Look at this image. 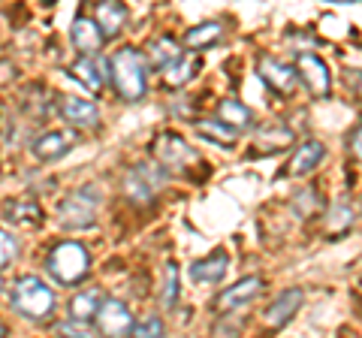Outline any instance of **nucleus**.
I'll use <instances>...</instances> for the list:
<instances>
[{
  "label": "nucleus",
  "mask_w": 362,
  "mask_h": 338,
  "mask_svg": "<svg viewBox=\"0 0 362 338\" xmlns=\"http://www.w3.org/2000/svg\"><path fill=\"white\" fill-rule=\"evenodd\" d=\"M0 290H4V278H0Z\"/></svg>",
  "instance_id": "36"
},
{
  "label": "nucleus",
  "mask_w": 362,
  "mask_h": 338,
  "mask_svg": "<svg viewBox=\"0 0 362 338\" xmlns=\"http://www.w3.org/2000/svg\"><path fill=\"white\" fill-rule=\"evenodd\" d=\"M106 73H109V64L103 58H78L70 66V76L76 82H82L90 94H100L106 85Z\"/></svg>",
  "instance_id": "13"
},
{
  "label": "nucleus",
  "mask_w": 362,
  "mask_h": 338,
  "mask_svg": "<svg viewBox=\"0 0 362 338\" xmlns=\"http://www.w3.org/2000/svg\"><path fill=\"white\" fill-rule=\"evenodd\" d=\"M58 335L61 338H94V332H90V326L88 323H82V320H64L61 326H58Z\"/></svg>",
  "instance_id": "31"
},
{
  "label": "nucleus",
  "mask_w": 362,
  "mask_h": 338,
  "mask_svg": "<svg viewBox=\"0 0 362 338\" xmlns=\"http://www.w3.org/2000/svg\"><path fill=\"white\" fill-rule=\"evenodd\" d=\"M197 130H199L209 142H218V145H233L235 139H239V130H233L230 124H223L221 118H206V121H199Z\"/></svg>",
  "instance_id": "25"
},
{
  "label": "nucleus",
  "mask_w": 362,
  "mask_h": 338,
  "mask_svg": "<svg viewBox=\"0 0 362 338\" xmlns=\"http://www.w3.org/2000/svg\"><path fill=\"white\" fill-rule=\"evenodd\" d=\"M109 73H112V85H115V91L121 94V100H127V103H136V100H142L145 88V58L142 52H136L133 46H124L112 54L109 61Z\"/></svg>",
  "instance_id": "1"
},
{
  "label": "nucleus",
  "mask_w": 362,
  "mask_h": 338,
  "mask_svg": "<svg viewBox=\"0 0 362 338\" xmlns=\"http://www.w3.org/2000/svg\"><path fill=\"white\" fill-rule=\"evenodd\" d=\"M49 275L58 281V284H78L88 272H90V254L85 245L78 242H58L49 251V260H45Z\"/></svg>",
  "instance_id": "3"
},
{
  "label": "nucleus",
  "mask_w": 362,
  "mask_h": 338,
  "mask_svg": "<svg viewBox=\"0 0 362 338\" xmlns=\"http://www.w3.org/2000/svg\"><path fill=\"white\" fill-rule=\"evenodd\" d=\"M70 145H73L70 133L49 130V133H42L40 139H33L30 151H33V157H37V161H58V157H64L66 151H70Z\"/></svg>",
  "instance_id": "16"
},
{
  "label": "nucleus",
  "mask_w": 362,
  "mask_h": 338,
  "mask_svg": "<svg viewBox=\"0 0 362 338\" xmlns=\"http://www.w3.org/2000/svg\"><path fill=\"white\" fill-rule=\"evenodd\" d=\"M124 21H127V6L124 4H115V0H103V4H97V25L103 30V37H118Z\"/></svg>",
  "instance_id": "18"
},
{
  "label": "nucleus",
  "mask_w": 362,
  "mask_h": 338,
  "mask_svg": "<svg viewBox=\"0 0 362 338\" xmlns=\"http://www.w3.org/2000/svg\"><path fill=\"white\" fill-rule=\"evenodd\" d=\"M18 254V245H16V239L9 235L6 230H0V269H4L13 257Z\"/></svg>",
  "instance_id": "32"
},
{
  "label": "nucleus",
  "mask_w": 362,
  "mask_h": 338,
  "mask_svg": "<svg viewBox=\"0 0 362 338\" xmlns=\"http://www.w3.org/2000/svg\"><path fill=\"white\" fill-rule=\"evenodd\" d=\"M9 302L13 308L28 320H45L54 308V293L37 275H25L13 284V293H9Z\"/></svg>",
  "instance_id": "2"
},
{
  "label": "nucleus",
  "mask_w": 362,
  "mask_h": 338,
  "mask_svg": "<svg viewBox=\"0 0 362 338\" xmlns=\"http://www.w3.org/2000/svg\"><path fill=\"white\" fill-rule=\"evenodd\" d=\"M166 185V173L157 163H136L124 173V194L136 206H148Z\"/></svg>",
  "instance_id": "4"
},
{
  "label": "nucleus",
  "mask_w": 362,
  "mask_h": 338,
  "mask_svg": "<svg viewBox=\"0 0 362 338\" xmlns=\"http://www.w3.org/2000/svg\"><path fill=\"white\" fill-rule=\"evenodd\" d=\"M0 338H6V330H4V326H0Z\"/></svg>",
  "instance_id": "35"
},
{
  "label": "nucleus",
  "mask_w": 362,
  "mask_h": 338,
  "mask_svg": "<svg viewBox=\"0 0 362 338\" xmlns=\"http://www.w3.org/2000/svg\"><path fill=\"white\" fill-rule=\"evenodd\" d=\"M323 161V145L320 142H302L296 151H293L290 157V163L284 169V175H305V173H311V169Z\"/></svg>",
  "instance_id": "17"
},
{
  "label": "nucleus",
  "mask_w": 362,
  "mask_h": 338,
  "mask_svg": "<svg viewBox=\"0 0 362 338\" xmlns=\"http://www.w3.org/2000/svg\"><path fill=\"white\" fill-rule=\"evenodd\" d=\"M223 37V28H221V21H206V25H197V28H190L185 37H181V42H185V49H209L214 46Z\"/></svg>",
  "instance_id": "22"
},
{
  "label": "nucleus",
  "mask_w": 362,
  "mask_h": 338,
  "mask_svg": "<svg viewBox=\"0 0 362 338\" xmlns=\"http://www.w3.org/2000/svg\"><path fill=\"white\" fill-rule=\"evenodd\" d=\"M100 305H103V296H100V290H82V293H76L73 302H70V314H73V320H97V314H100Z\"/></svg>",
  "instance_id": "20"
},
{
  "label": "nucleus",
  "mask_w": 362,
  "mask_h": 338,
  "mask_svg": "<svg viewBox=\"0 0 362 338\" xmlns=\"http://www.w3.org/2000/svg\"><path fill=\"white\" fill-rule=\"evenodd\" d=\"M70 37H73V46L82 52V58H94L100 52V46H103V30H100L97 21L88 18V16H76Z\"/></svg>",
  "instance_id": "11"
},
{
  "label": "nucleus",
  "mask_w": 362,
  "mask_h": 338,
  "mask_svg": "<svg viewBox=\"0 0 362 338\" xmlns=\"http://www.w3.org/2000/svg\"><path fill=\"white\" fill-rule=\"evenodd\" d=\"M257 142H259V148H278V145L293 142V130H290V127H284V124H272V127L259 130Z\"/></svg>",
  "instance_id": "27"
},
{
  "label": "nucleus",
  "mask_w": 362,
  "mask_h": 338,
  "mask_svg": "<svg viewBox=\"0 0 362 338\" xmlns=\"http://www.w3.org/2000/svg\"><path fill=\"white\" fill-rule=\"evenodd\" d=\"M299 305H302V290L299 287H290L284 293H278V299L263 311V323L272 326V330H281V326L290 323V317L299 311Z\"/></svg>",
  "instance_id": "10"
},
{
  "label": "nucleus",
  "mask_w": 362,
  "mask_h": 338,
  "mask_svg": "<svg viewBox=\"0 0 362 338\" xmlns=\"http://www.w3.org/2000/svg\"><path fill=\"white\" fill-rule=\"evenodd\" d=\"M130 338H163V320L157 314H145L139 323H133Z\"/></svg>",
  "instance_id": "30"
},
{
  "label": "nucleus",
  "mask_w": 362,
  "mask_h": 338,
  "mask_svg": "<svg viewBox=\"0 0 362 338\" xmlns=\"http://www.w3.org/2000/svg\"><path fill=\"white\" fill-rule=\"evenodd\" d=\"M175 296H178V266L175 263H166V269H163V293H160L163 308H173L175 305Z\"/></svg>",
  "instance_id": "29"
},
{
  "label": "nucleus",
  "mask_w": 362,
  "mask_h": 338,
  "mask_svg": "<svg viewBox=\"0 0 362 338\" xmlns=\"http://www.w3.org/2000/svg\"><path fill=\"white\" fill-rule=\"evenodd\" d=\"M296 73H299V78L305 82V88L311 91V97H317V100L329 97V91H332V76H329V66L317 58V54L302 52L299 58H296Z\"/></svg>",
  "instance_id": "8"
},
{
  "label": "nucleus",
  "mask_w": 362,
  "mask_h": 338,
  "mask_svg": "<svg viewBox=\"0 0 362 338\" xmlns=\"http://www.w3.org/2000/svg\"><path fill=\"white\" fill-rule=\"evenodd\" d=\"M181 46L173 40V37H157V40H151V46H148V58H151V64L154 66H160V70H166L173 61H178L181 58Z\"/></svg>",
  "instance_id": "23"
},
{
  "label": "nucleus",
  "mask_w": 362,
  "mask_h": 338,
  "mask_svg": "<svg viewBox=\"0 0 362 338\" xmlns=\"http://www.w3.org/2000/svg\"><path fill=\"white\" fill-rule=\"evenodd\" d=\"M197 70H199V58H197V54H181L178 61H173L163 70V82L169 88H181V85H187L190 78L197 76Z\"/></svg>",
  "instance_id": "19"
},
{
  "label": "nucleus",
  "mask_w": 362,
  "mask_h": 338,
  "mask_svg": "<svg viewBox=\"0 0 362 338\" xmlns=\"http://www.w3.org/2000/svg\"><path fill=\"white\" fill-rule=\"evenodd\" d=\"M317 209H320V197H317V187H305V190H299V194L293 197V211H296L299 218H311Z\"/></svg>",
  "instance_id": "28"
},
{
  "label": "nucleus",
  "mask_w": 362,
  "mask_h": 338,
  "mask_svg": "<svg viewBox=\"0 0 362 338\" xmlns=\"http://www.w3.org/2000/svg\"><path fill=\"white\" fill-rule=\"evenodd\" d=\"M226 269H230V254L214 251L206 257V260H197L190 266V278H194L197 284H218V281L226 275Z\"/></svg>",
  "instance_id": "15"
},
{
  "label": "nucleus",
  "mask_w": 362,
  "mask_h": 338,
  "mask_svg": "<svg viewBox=\"0 0 362 338\" xmlns=\"http://www.w3.org/2000/svg\"><path fill=\"white\" fill-rule=\"evenodd\" d=\"M97 209H100L97 187H78L61 202L58 218L64 227H88V223L97 218Z\"/></svg>",
  "instance_id": "6"
},
{
  "label": "nucleus",
  "mask_w": 362,
  "mask_h": 338,
  "mask_svg": "<svg viewBox=\"0 0 362 338\" xmlns=\"http://www.w3.org/2000/svg\"><path fill=\"white\" fill-rule=\"evenodd\" d=\"M6 215L18 221V223H40L42 221V211L37 202H30V199H16V202H6Z\"/></svg>",
  "instance_id": "26"
},
{
  "label": "nucleus",
  "mask_w": 362,
  "mask_h": 338,
  "mask_svg": "<svg viewBox=\"0 0 362 338\" xmlns=\"http://www.w3.org/2000/svg\"><path fill=\"white\" fill-rule=\"evenodd\" d=\"M354 227V206L347 199H338L335 206L326 211V233L329 235H341Z\"/></svg>",
  "instance_id": "24"
},
{
  "label": "nucleus",
  "mask_w": 362,
  "mask_h": 338,
  "mask_svg": "<svg viewBox=\"0 0 362 338\" xmlns=\"http://www.w3.org/2000/svg\"><path fill=\"white\" fill-rule=\"evenodd\" d=\"M347 145H350V154H354V157H356V161L362 163V124H359V127H356L354 133H350V139H347Z\"/></svg>",
  "instance_id": "33"
},
{
  "label": "nucleus",
  "mask_w": 362,
  "mask_h": 338,
  "mask_svg": "<svg viewBox=\"0 0 362 338\" xmlns=\"http://www.w3.org/2000/svg\"><path fill=\"white\" fill-rule=\"evenodd\" d=\"M257 73L272 91H278V94H290L293 85H296V78H299L296 73H293V66H287L278 58H272V54H263V58L257 61Z\"/></svg>",
  "instance_id": "9"
},
{
  "label": "nucleus",
  "mask_w": 362,
  "mask_h": 338,
  "mask_svg": "<svg viewBox=\"0 0 362 338\" xmlns=\"http://www.w3.org/2000/svg\"><path fill=\"white\" fill-rule=\"evenodd\" d=\"M97 330L103 338H124L133 332V314L121 299H103L97 314Z\"/></svg>",
  "instance_id": "7"
},
{
  "label": "nucleus",
  "mask_w": 362,
  "mask_h": 338,
  "mask_svg": "<svg viewBox=\"0 0 362 338\" xmlns=\"http://www.w3.org/2000/svg\"><path fill=\"white\" fill-rule=\"evenodd\" d=\"M58 109L66 124L73 127H97L100 124V109L94 106V100H82V97H61Z\"/></svg>",
  "instance_id": "12"
},
{
  "label": "nucleus",
  "mask_w": 362,
  "mask_h": 338,
  "mask_svg": "<svg viewBox=\"0 0 362 338\" xmlns=\"http://www.w3.org/2000/svg\"><path fill=\"white\" fill-rule=\"evenodd\" d=\"M347 85H350V91H354L356 97H362V73L359 70H350L347 73Z\"/></svg>",
  "instance_id": "34"
},
{
  "label": "nucleus",
  "mask_w": 362,
  "mask_h": 338,
  "mask_svg": "<svg viewBox=\"0 0 362 338\" xmlns=\"http://www.w3.org/2000/svg\"><path fill=\"white\" fill-rule=\"evenodd\" d=\"M218 118L223 124H230L233 130H245V127H251V121H254V112L247 109L242 100H233V97H226L221 100V106H218Z\"/></svg>",
  "instance_id": "21"
},
{
  "label": "nucleus",
  "mask_w": 362,
  "mask_h": 338,
  "mask_svg": "<svg viewBox=\"0 0 362 338\" xmlns=\"http://www.w3.org/2000/svg\"><path fill=\"white\" fill-rule=\"evenodd\" d=\"M259 290H263V278H257V275L242 278V281H235L230 290H223L214 305H218V311H233V308L245 305V302H251Z\"/></svg>",
  "instance_id": "14"
},
{
  "label": "nucleus",
  "mask_w": 362,
  "mask_h": 338,
  "mask_svg": "<svg viewBox=\"0 0 362 338\" xmlns=\"http://www.w3.org/2000/svg\"><path fill=\"white\" fill-rule=\"evenodd\" d=\"M151 154H154V163L163 173H185L187 166L199 163V154L181 136H175V133H160L151 145Z\"/></svg>",
  "instance_id": "5"
}]
</instances>
